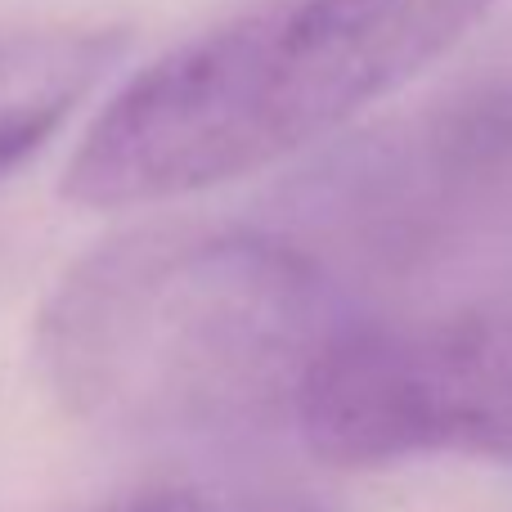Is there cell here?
<instances>
[{
  "label": "cell",
  "mask_w": 512,
  "mask_h": 512,
  "mask_svg": "<svg viewBox=\"0 0 512 512\" xmlns=\"http://www.w3.org/2000/svg\"><path fill=\"white\" fill-rule=\"evenodd\" d=\"M95 512H324L310 499L261 486H153Z\"/></svg>",
  "instance_id": "8992f818"
},
{
  "label": "cell",
  "mask_w": 512,
  "mask_h": 512,
  "mask_svg": "<svg viewBox=\"0 0 512 512\" xmlns=\"http://www.w3.org/2000/svg\"><path fill=\"white\" fill-rule=\"evenodd\" d=\"M292 423L337 468L436 454L512 468V301L342 328L301 382Z\"/></svg>",
  "instance_id": "3957f363"
},
{
  "label": "cell",
  "mask_w": 512,
  "mask_h": 512,
  "mask_svg": "<svg viewBox=\"0 0 512 512\" xmlns=\"http://www.w3.org/2000/svg\"><path fill=\"white\" fill-rule=\"evenodd\" d=\"M414 162L427 176H472L512 153V50L477 81L459 86L409 140Z\"/></svg>",
  "instance_id": "5b68a950"
},
{
  "label": "cell",
  "mask_w": 512,
  "mask_h": 512,
  "mask_svg": "<svg viewBox=\"0 0 512 512\" xmlns=\"http://www.w3.org/2000/svg\"><path fill=\"white\" fill-rule=\"evenodd\" d=\"M495 0H261L176 45L104 108L63 189L140 207L315 144L463 41Z\"/></svg>",
  "instance_id": "7a4b0ae2"
},
{
  "label": "cell",
  "mask_w": 512,
  "mask_h": 512,
  "mask_svg": "<svg viewBox=\"0 0 512 512\" xmlns=\"http://www.w3.org/2000/svg\"><path fill=\"white\" fill-rule=\"evenodd\" d=\"M342 328L292 243L153 225L95 248L45 301L41 369L77 418L131 441H221L297 418Z\"/></svg>",
  "instance_id": "6da1fadb"
},
{
  "label": "cell",
  "mask_w": 512,
  "mask_h": 512,
  "mask_svg": "<svg viewBox=\"0 0 512 512\" xmlns=\"http://www.w3.org/2000/svg\"><path fill=\"white\" fill-rule=\"evenodd\" d=\"M113 27L45 23L0 32V176L36 153L117 63Z\"/></svg>",
  "instance_id": "277c9868"
}]
</instances>
